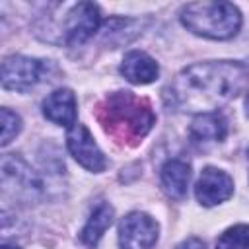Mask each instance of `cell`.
Here are the masks:
<instances>
[{"mask_svg":"<svg viewBox=\"0 0 249 249\" xmlns=\"http://www.w3.org/2000/svg\"><path fill=\"white\" fill-rule=\"evenodd\" d=\"M247 82L249 68L237 60L195 62L163 88V101L175 113H218L245 89Z\"/></svg>","mask_w":249,"mask_h":249,"instance_id":"1","label":"cell"},{"mask_svg":"<svg viewBox=\"0 0 249 249\" xmlns=\"http://www.w3.org/2000/svg\"><path fill=\"white\" fill-rule=\"evenodd\" d=\"M95 119L113 142L134 148L152 130L156 113L146 97L134 91H113L95 109Z\"/></svg>","mask_w":249,"mask_h":249,"instance_id":"2","label":"cell"},{"mask_svg":"<svg viewBox=\"0 0 249 249\" xmlns=\"http://www.w3.org/2000/svg\"><path fill=\"white\" fill-rule=\"evenodd\" d=\"M183 27L198 37L226 41L237 35L241 12L231 2H191L179 10Z\"/></svg>","mask_w":249,"mask_h":249,"instance_id":"3","label":"cell"},{"mask_svg":"<svg viewBox=\"0 0 249 249\" xmlns=\"http://www.w3.org/2000/svg\"><path fill=\"white\" fill-rule=\"evenodd\" d=\"M2 193L4 196L14 193L16 198L31 202L43 195V183L25 160L16 154H6L2 158Z\"/></svg>","mask_w":249,"mask_h":249,"instance_id":"4","label":"cell"},{"mask_svg":"<svg viewBox=\"0 0 249 249\" xmlns=\"http://www.w3.org/2000/svg\"><path fill=\"white\" fill-rule=\"evenodd\" d=\"M101 25L99 6L93 2H78L74 4L62 21V41L70 47L82 45L95 35Z\"/></svg>","mask_w":249,"mask_h":249,"instance_id":"5","label":"cell"},{"mask_svg":"<svg viewBox=\"0 0 249 249\" xmlns=\"http://www.w3.org/2000/svg\"><path fill=\"white\" fill-rule=\"evenodd\" d=\"M45 62L39 58L23 56V54H10L2 62V88L10 91H29L43 80Z\"/></svg>","mask_w":249,"mask_h":249,"instance_id":"6","label":"cell"},{"mask_svg":"<svg viewBox=\"0 0 249 249\" xmlns=\"http://www.w3.org/2000/svg\"><path fill=\"white\" fill-rule=\"evenodd\" d=\"M158 222L140 210L128 212L119 222V245L121 249H152L158 241Z\"/></svg>","mask_w":249,"mask_h":249,"instance_id":"7","label":"cell"},{"mask_svg":"<svg viewBox=\"0 0 249 249\" xmlns=\"http://www.w3.org/2000/svg\"><path fill=\"white\" fill-rule=\"evenodd\" d=\"M66 148H68L70 156L84 169H88L91 173H101L109 165L105 154L101 152V148L93 140L89 128L86 124H82V123H76L72 128H68V132H66Z\"/></svg>","mask_w":249,"mask_h":249,"instance_id":"8","label":"cell"},{"mask_svg":"<svg viewBox=\"0 0 249 249\" xmlns=\"http://www.w3.org/2000/svg\"><path fill=\"white\" fill-rule=\"evenodd\" d=\"M233 195V179L218 167H204L195 183V196L202 206H216Z\"/></svg>","mask_w":249,"mask_h":249,"instance_id":"9","label":"cell"},{"mask_svg":"<svg viewBox=\"0 0 249 249\" xmlns=\"http://www.w3.org/2000/svg\"><path fill=\"white\" fill-rule=\"evenodd\" d=\"M41 111H43V117L47 121H51L53 124L72 128L76 124V117H78V101H76L74 91L68 88L54 89L53 93H49L43 99Z\"/></svg>","mask_w":249,"mask_h":249,"instance_id":"10","label":"cell"},{"mask_svg":"<svg viewBox=\"0 0 249 249\" xmlns=\"http://www.w3.org/2000/svg\"><path fill=\"white\" fill-rule=\"evenodd\" d=\"M228 136V121L222 113L196 115L189 126V138L196 146L222 142Z\"/></svg>","mask_w":249,"mask_h":249,"instance_id":"11","label":"cell"},{"mask_svg":"<svg viewBox=\"0 0 249 249\" xmlns=\"http://www.w3.org/2000/svg\"><path fill=\"white\" fill-rule=\"evenodd\" d=\"M119 70L124 76V80H128L130 84H136V86L152 84L160 74L158 62L144 51H128L124 54Z\"/></svg>","mask_w":249,"mask_h":249,"instance_id":"12","label":"cell"},{"mask_svg":"<svg viewBox=\"0 0 249 249\" xmlns=\"http://www.w3.org/2000/svg\"><path fill=\"white\" fill-rule=\"evenodd\" d=\"M189 181H191V165L185 160L173 158L161 165L160 183H161L163 193L169 198H175V200L185 198L187 189H189Z\"/></svg>","mask_w":249,"mask_h":249,"instance_id":"13","label":"cell"},{"mask_svg":"<svg viewBox=\"0 0 249 249\" xmlns=\"http://www.w3.org/2000/svg\"><path fill=\"white\" fill-rule=\"evenodd\" d=\"M115 218V210L111 204L107 202H99L95 204V208L89 212V218L86 222V226L80 231V241L86 247H95L99 243V239L103 237V233L107 231V228H111Z\"/></svg>","mask_w":249,"mask_h":249,"instance_id":"14","label":"cell"},{"mask_svg":"<svg viewBox=\"0 0 249 249\" xmlns=\"http://www.w3.org/2000/svg\"><path fill=\"white\" fill-rule=\"evenodd\" d=\"M216 249H249V224H235L216 239Z\"/></svg>","mask_w":249,"mask_h":249,"instance_id":"15","label":"cell"},{"mask_svg":"<svg viewBox=\"0 0 249 249\" xmlns=\"http://www.w3.org/2000/svg\"><path fill=\"white\" fill-rule=\"evenodd\" d=\"M0 117H2V140H0V144H2V148H6L19 134V130H21V119H19L18 113L10 111L8 107H2Z\"/></svg>","mask_w":249,"mask_h":249,"instance_id":"16","label":"cell"},{"mask_svg":"<svg viewBox=\"0 0 249 249\" xmlns=\"http://www.w3.org/2000/svg\"><path fill=\"white\" fill-rule=\"evenodd\" d=\"M177 249H206V245H204V241H200V239H196V237H189V239L183 241Z\"/></svg>","mask_w":249,"mask_h":249,"instance_id":"17","label":"cell"},{"mask_svg":"<svg viewBox=\"0 0 249 249\" xmlns=\"http://www.w3.org/2000/svg\"><path fill=\"white\" fill-rule=\"evenodd\" d=\"M0 249H19V247H18V245H10V243H2Z\"/></svg>","mask_w":249,"mask_h":249,"instance_id":"18","label":"cell"},{"mask_svg":"<svg viewBox=\"0 0 249 249\" xmlns=\"http://www.w3.org/2000/svg\"><path fill=\"white\" fill-rule=\"evenodd\" d=\"M245 111H247V117H249V91H247V97H245Z\"/></svg>","mask_w":249,"mask_h":249,"instance_id":"19","label":"cell"},{"mask_svg":"<svg viewBox=\"0 0 249 249\" xmlns=\"http://www.w3.org/2000/svg\"><path fill=\"white\" fill-rule=\"evenodd\" d=\"M247 158H249V150H247Z\"/></svg>","mask_w":249,"mask_h":249,"instance_id":"20","label":"cell"}]
</instances>
